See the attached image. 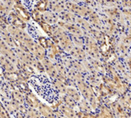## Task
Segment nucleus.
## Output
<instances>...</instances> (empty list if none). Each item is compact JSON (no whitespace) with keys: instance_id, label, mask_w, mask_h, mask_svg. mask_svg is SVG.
<instances>
[{"instance_id":"4","label":"nucleus","mask_w":131,"mask_h":118,"mask_svg":"<svg viewBox=\"0 0 131 118\" xmlns=\"http://www.w3.org/2000/svg\"><path fill=\"white\" fill-rule=\"evenodd\" d=\"M65 92L68 95V97H71L72 100H75L76 101H78L80 99H81V97H80V94L78 93L77 90L72 88V87L66 88Z\"/></svg>"},{"instance_id":"1","label":"nucleus","mask_w":131,"mask_h":118,"mask_svg":"<svg viewBox=\"0 0 131 118\" xmlns=\"http://www.w3.org/2000/svg\"><path fill=\"white\" fill-rule=\"evenodd\" d=\"M89 48V52H90L91 55L93 56L94 58H96V54H98V48L96 47V42L93 40V39H89V40L88 42V46ZM97 60V59H96Z\"/></svg>"},{"instance_id":"2","label":"nucleus","mask_w":131,"mask_h":118,"mask_svg":"<svg viewBox=\"0 0 131 118\" xmlns=\"http://www.w3.org/2000/svg\"><path fill=\"white\" fill-rule=\"evenodd\" d=\"M71 54L76 60H84L85 59V53L84 51L80 48L79 47L75 48L74 49L70 51Z\"/></svg>"},{"instance_id":"3","label":"nucleus","mask_w":131,"mask_h":118,"mask_svg":"<svg viewBox=\"0 0 131 118\" xmlns=\"http://www.w3.org/2000/svg\"><path fill=\"white\" fill-rule=\"evenodd\" d=\"M43 19L49 23H56L58 22V17L55 15V13L50 12V11H47L43 14Z\"/></svg>"}]
</instances>
